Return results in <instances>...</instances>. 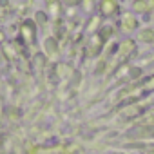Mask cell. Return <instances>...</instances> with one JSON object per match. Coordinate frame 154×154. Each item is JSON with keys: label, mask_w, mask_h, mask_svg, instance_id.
Wrapping results in <instances>:
<instances>
[{"label": "cell", "mask_w": 154, "mask_h": 154, "mask_svg": "<svg viewBox=\"0 0 154 154\" xmlns=\"http://www.w3.org/2000/svg\"><path fill=\"white\" fill-rule=\"evenodd\" d=\"M114 22H116V27H118V35H122L123 38L134 36L138 33V29L141 27V18L138 15H134L131 9L129 11H122L120 17Z\"/></svg>", "instance_id": "1"}, {"label": "cell", "mask_w": 154, "mask_h": 154, "mask_svg": "<svg viewBox=\"0 0 154 154\" xmlns=\"http://www.w3.org/2000/svg\"><path fill=\"white\" fill-rule=\"evenodd\" d=\"M38 33L40 29L33 22V18H26L18 26V40L24 47H35L38 44Z\"/></svg>", "instance_id": "2"}, {"label": "cell", "mask_w": 154, "mask_h": 154, "mask_svg": "<svg viewBox=\"0 0 154 154\" xmlns=\"http://www.w3.org/2000/svg\"><path fill=\"white\" fill-rule=\"evenodd\" d=\"M96 13L105 22H114L122 13V2L120 0H98Z\"/></svg>", "instance_id": "3"}, {"label": "cell", "mask_w": 154, "mask_h": 154, "mask_svg": "<svg viewBox=\"0 0 154 154\" xmlns=\"http://www.w3.org/2000/svg\"><path fill=\"white\" fill-rule=\"evenodd\" d=\"M136 53H138V42H136L134 36H129V38H123L122 42H118L114 56H116V60H120V62H127V60H129L131 56H134Z\"/></svg>", "instance_id": "4"}, {"label": "cell", "mask_w": 154, "mask_h": 154, "mask_svg": "<svg viewBox=\"0 0 154 154\" xmlns=\"http://www.w3.org/2000/svg\"><path fill=\"white\" fill-rule=\"evenodd\" d=\"M42 53L47 56V60L51 62H58L60 56H62V47H60V42L56 36L49 35L42 40Z\"/></svg>", "instance_id": "5"}, {"label": "cell", "mask_w": 154, "mask_h": 154, "mask_svg": "<svg viewBox=\"0 0 154 154\" xmlns=\"http://www.w3.org/2000/svg\"><path fill=\"white\" fill-rule=\"evenodd\" d=\"M105 45H107V44L103 42V38H102L98 33H94V35L87 36V42H85L84 53H85V56H87V58H98V56L103 53Z\"/></svg>", "instance_id": "6"}, {"label": "cell", "mask_w": 154, "mask_h": 154, "mask_svg": "<svg viewBox=\"0 0 154 154\" xmlns=\"http://www.w3.org/2000/svg\"><path fill=\"white\" fill-rule=\"evenodd\" d=\"M131 11L138 15L141 20L154 17V0H132L131 2Z\"/></svg>", "instance_id": "7"}, {"label": "cell", "mask_w": 154, "mask_h": 154, "mask_svg": "<svg viewBox=\"0 0 154 154\" xmlns=\"http://www.w3.org/2000/svg\"><path fill=\"white\" fill-rule=\"evenodd\" d=\"M44 9L47 11V15L51 18V24L53 22H62V17L65 13L62 0H44Z\"/></svg>", "instance_id": "8"}, {"label": "cell", "mask_w": 154, "mask_h": 154, "mask_svg": "<svg viewBox=\"0 0 154 154\" xmlns=\"http://www.w3.org/2000/svg\"><path fill=\"white\" fill-rule=\"evenodd\" d=\"M138 45H149L154 47V26H141L138 33L134 35Z\"/></svg>", "instance_id": "9"}, {"label": "cell", "mask_w": 154, "mask_h": 154, "mask_svg": "<svg viewBox=\"0 0 154 154\" xmlns=\"http://www.w3.org/2000/svg\"><path fill=\"white\" fill-rule=\"evenodd\" d=\"M105 24V20L98 15V13H94V15H91V17H87V20H85V26H84V33L87 35V36H91V35H94V33H98L100 29H102V26Z\"/></svg>", "instance_id": "10"}, {"label": "cell", "mask_w": 154, "mask_h": 154, "mask_svg": "<svg viewBox=\"0 0 154 154\" xmlns=\"http://www.w3.org/2000/svg\"><path fill=\"white\" fill-rule=\"evenodd\" d=\"M98 35L103 38V42H105V44L112 42V40L118 36V27H116V22H105V24L102 26V29L98 31Z\"/></svg>", "instance_id": "11"}, {"label": "cell", "mask_w": 154, "mask_h": 154, "mask_svg": "<svg viewBox=\"0 0 154 154\" xmlns=\"http://www.w3.org/2000/svg\"><path fill=\"white\" fill-rule=\"evenodd\" d=\"M138 89H140V93L145 96V94H154V72H149V74H145L143 78H140L138 80Z\"/></svg>", "instance_id": "12"}, {"label": "cell", "mask_w": 154, "mask_h": 154, "mask_svg": "<svg viewBox=\"0 0 154 154\" xmlns=\"http://www.w3.org/2000/svg\"><path fill=\"white\" fill-rule=\"evenodd\" d=\"M33 22L36 24V27H38L40 31L51 26V18H49V15H47L45 9H38V11H35V13H33Z\"/></svg>", "instance_id": "13"}, {"label": "cell", "mask_w": 154, "mask_h": 154, "mask_svg": "<svg viewBox=\"0 0 154 154\" xmlns=\"http://www.w3.org/2000/svg\"><path fill=\"white\" fill-rule=\"evenodd\" d=\"M96 8H98V0H80V6H78V9L87 17L94 15Z\"/></svg>", "instance_id": "14"}, {"label": "cell", "mask_w": 154, "mask_h": 154, "mask_svg": "<svg viewBox=\"0 0 154 154\" xmlns=\"http://www.w3.org/2000/svg\"><path fill=\"white\" fill-rule=\"evenodd\" d=\"M136 123L138 125H149V127H154V105H150L140 118H136Z\"/></svg>", "instance_id": "15"}, {"label": "cell", "mask_w": 154, "mask_h": 154, "mask_svg": "<svg viewBox=\"0 0 154 154\" xmlns=\"http://www.w3.org/2000/svg\"><path fill=\"white\" fill-rule=\"evenodd\" d=\"M62 4H63L65 11H71V9H78L80 0H62Z\"/></svg>", "instance_id": "16"}, {"label": "cell", "mask_w": 154, "mask_h": 154, "mask_svg": "<svg viewBox=\"0 0 154 154\" xmlns=\"http://www.w3.org/2000/svg\"><path fill=\"white\" fill-rule=\"evenodd\" d=\"M6 40H8V35H6V31L2 27H0V44H4Z\"/></svg>", "instance_id": "17"}, {"label": "cell", "mask_w": 154, "mask_h": 154, "mask_svg": "<svg viewBox=\"0 0 154 154\" xmlns=\"http://www.w3.org/2000/svg\"><path fill=\"white\" fill-rule=\"evenodd\" d=\"M143 154H154V149H152V147H149V150H145Z\"/></svg>", "instance_id": "18"}]
</instances>
